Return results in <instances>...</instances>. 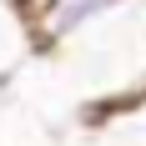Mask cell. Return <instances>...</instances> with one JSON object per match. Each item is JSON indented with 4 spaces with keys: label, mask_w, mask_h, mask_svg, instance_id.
I'll list each match as a JSON object with an SVG mask.
<instances>
[{
    "label": "cell",
    "mask_w": 146,
    "mask_h": 146,
    "mask_svg": "<svg viewBox=\"0 0 146 146\" xmlns=\"http://www.w3.org/2000/svg\"><path fill=\"white\" fill-rule=\"evenodd\" d=\"M121 5H126V0H45V5H35V10L25 15V25H30V35L40 45H66V40H76L81 30L111 20Z\"/></svg>",
    "instance_id": "cell-1"
},
{
    "label": "cell",
    "mask_w": 146,
    "mask_h": 146,
    "mask_svg": "<svg viewBox=\"0 0 146 146\" xmlns=\"http://www.w3.org/2000/svg\"><path fill=\"white\" fill-rule=\"evenodd\" d=\"M35 5H45V0H25V15H30V10H35Z\"/></svg>",
    "instance_id": "cell-2"
},
{
    "label": "cell",
    "mask_w": 146,
    "mask_h": 146,
    "mask_svg": "<svg viewBox=\"0 0 146 146\" xmlns=\"http://www.w3.org/2000/svg\"><path fill=\"white\" fill-rule=\"evenodd\" d=\"M141 136H146V116H141Z\"/></svg>",
    "instance_id": "cell-3"
}]
</instances>
